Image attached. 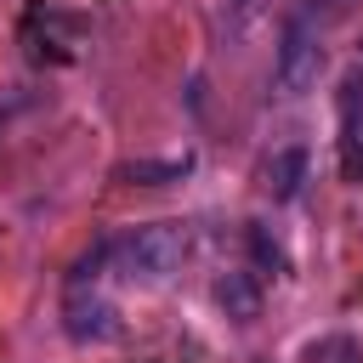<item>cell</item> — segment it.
Masks as SVG:
<instances>
[{
	"label": "cell",
	"instance_id": "cell-1",
	"mask_svg": "<svg viewBox=\"0 0 363 363\" xmlns=\"http://www.w3.org/2000/svg\"><path fill=\"white\" fill-rule=\"evenodd\" d=\"M187 244H193V238H187L182 221H147V227L113 238V267H119V278H130V284H164V278L187 261Z\"/></svg>",
	"mask_w": 363,
	"mask_h": 363
},
{
	"label": "cell",
	"instance_id": "cell-2",
	"mask_svg": "<svg viewBox=\"0 0 363 363\" xmlns=\"http://www.w3.org/2000/svg\"><path fill=\"white\" fill-rule=\"evenodd\" d=\"M318 74H323V45H318V34L301 17H289L284 23V40H278L272 79H278L284 96H306V91H318Z\"/></svg>",
	"mask_w": 363,
	"mask_h": 363
},
{
	"label": "cell",
	"instance_id": "cell-3",
	"mask_svg": "<svg viewBox=\"0 0 363 363\" xmlns=\"http://www.w3.org/2000/svg\"><path fill=\"white\" fill-rule=\"evenodd\" d=\"M62 329H68V340H79V346H102V340L119 335V312H113V301H102L96 289H68V301H62Z\"/></svg>",
	"mask_w": 363,
	"mask_h": 363
},
{
	"label": "cell",
	"instance_id": "cell-4",
	"mask_svg": "<svg viewBox=\"0 0 363 363\" xmlns=\"http://www.w3.org/2000/svg\"><path fill=\"white\" fill-rule=\"evenodd\" d=\"M23 40H28V57L34 62H68L74 45H79V23H68L57 11H28Z\"/></svg>",
	"mask_w": 363,
	"mask_h": 363
},
{
	"label": "cell",
	"instance_id": "cell-5",
	"mask_svg": "<svg viewBox=\"0 0 363 363\" xmlns=\"http://www.w3.org/2000/svg\"><path fill=\"white\" fill-rule=\"evenodd\" d=\"M216 306H221L233 323H255V318H261V284H255V272H250V267L221 272V278H216Z\"/></svg>",
	"mask_w": 363,
	"mask_h": 363
},
{
	"label": "cell",
	"instance_id": "cell-6",
	"mask_svg": "<svg viewBox=\"0 0 363 363\" xmlns=\"http://www.w3.org/2000/svg\"><path fill=\"white\" fill-rule=\"evenodd\" d=\"M301 182H306V147H278V153L267 159V193H272L278 204H289V199L301 193Z\"/></svg>",
	"mask_w": 363,
	"mask_h": 363
},
{
	"label": "cell",
	"instance_id": "cell-7",
	"mask_svg": "<svg viewBox=\"0 0 363 363\" xmlns=\"http://www.w3.org/2000/svg\"><path fill=\"white\" fill-rule=\"evenodd\" d=\"M193 170V153H182V159H130V164H119V182H130V187H164V182H182Z\"/></svg>",
	"mask_w": 363,
	"mask_h": 363
},
{
	"label": "cell",
	"instance_id": "cell-8",
	"mask_svg": "<svg viewBox=\"0 0 363 363\" xmlns=\"http://www.w3.org/2000/svg\"><path fill=\"white\" fill-rule=\"evenodd\" d=\"M244 244H250V261L261 267V272H289V255H284V244L261 227V221H250L244 227Z\"/></svg>",
	"mask_w": 363,
	"mask_h": 363
},
{
	"label": "cell",
	"instance_id": "cell-9",
	"mask_svg": "<svg viewBox=\"0 0 363 363\" xmlns=\"http://www.w3.org/2000/svg\"><path fill=\"white\" fill-rule=\"evenodd\" d=\"M306 363H363V346L352 335H323L306 346Z\"/></svg>",
	"mask_w": 363,
	"mask_h": 363
},
{
	"label": "cell",
	"instance_id": "cell-10",
	"mask_svg": "<svg viewBox=\"0 0 363 363\" xmlns=\"http://www.w3.org/2000/svg\"><path fill=\"white\" fill-rule=\"evenodd\" d=\"M340 176L346 182H363V136H340Z\"/></svg>",
	"mask_w": 363,
	"mask_h": 363
},
{
	"label": "cell",
	"instance_id": "cell-11",
	"mask_svg": "<svg viewBox=\"0 0 363 363\" xmlns=\"http://www.w3.org/2000/svg\"><path fill=\"white\" fill-rule=\"evenodd\" d=\"M238 6H255V0H238Z\"/></svg>",
	"mask_w": 363,
	"mask_h": 363
}]
</instances>
